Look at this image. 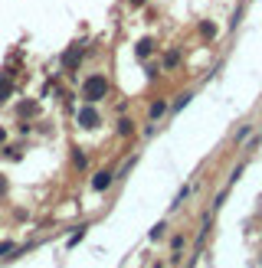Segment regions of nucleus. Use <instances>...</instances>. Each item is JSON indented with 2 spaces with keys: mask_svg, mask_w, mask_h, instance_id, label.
<instances>
[{
  "mask_svg": "<svg viewBox=\"0 0 262 268\" xmlns=\"http://www.w3.org/2000/svg\"><path fill=\"white\" fill-rule=\"evenodd\" d=\"M33 111H36V102H23L20 105V115H33Z\"/></svg>",
  "mask_w": 262,
  "mask_h": 268,
  "instance_id": "nucleus-8",
  "label": "nucleus"
},
{
  "mask_svg": "<svg viewBox=\"0 0 262 268\" xmlns=\"http://www.w3.org/2000/svg\"><path fill=\"white\" fill-rule=\"evenodd\" d=\"M131 3H144V0H131Z\"/></svg>",
  "mask_w": 262,
  "mask_h": 268,
  "instance_id": "nucleus-12",
  "label": "nucleus"
},
{
  "mask_svg": "<svg viewBox=\"0 0 262 268\" xmlns=\"http://www.w3.org/2000/svg\"><path fill=\"white\" fill-rule=\"evenodd\" d=\"M79 125H82V128H95V125H98V111L92 108V105H86V108L79 111Z\"/></svg>",
  "mask_w": 262,
  "mask_h": 268,
  "instance_id": "nucleus-2",
  "label": "nucleus"
},
{
  "mask_svg": "<svg viewBox=\"0 0 262 268\" xmlns=\"http://www.w3.org/2000/svg\"><path fill=\"white\" fill-rule=\"evenodd\" d=\"M148 53H151V43L141 40V43H138V56H148Z\"/></svg>",
  "mask_w": 262,
  "mask_h": 268,
  "instance_id": "nucleus-9",
  "label": "nucleus"
},
{
  "mask_svg": "<svg viewBox=\"0 0 262 268\" xmlns=\"http://www.w3.org/2000/svg\"><path fill=\"white\" fill-rule=\"evenodd\" d=\"M111 180H115V174H111V170H102V174L92 177V190H108Z\"/></svg>",
  "mask_w": 262,
  "mask_h": 268,
  "instance_id": "nucleus-3",
  "label": "nucleus"
},
{
  "mask_svg": "<svg viewBox=\"0 0 262 268\" xmlns=\"http://www.w3.org/2000/svg\"><path fill=\"white\" fill-rule=\"evenodd\" d=\"M79 56H82V49H79V46H72L69 53L63 56V63H66V66H76V63H79Z\"/></svg>",
  "mask_w": 262,
  "mask_h": 268,
  "instance_id": "nucleus-5",
  "label": "nucleus"
},
{
  "mask_svg": "<svg viewBox=\"0 0 262 268\" xmlns=\"http://www.w3.org/2000/svg\"><path fill=\"white\" fill-rule=\"evenodd\" d=\"M10 252H16V242H0V259H10Z\"/></svg>",
  "mask_w": 262,
  "mask_h": 268,
  "instance_id": "nucleus-6",
  "label": "nucleus"
},
{
  "mask_svg": "<svg viewBox=\"0 0 262 268\" xmlns=\"http://www.w3.org/2000/svg\"><path fill=\"white\" fill-rule=\"evenodd\" d=\"M105 95H108V79H105V75H88L86 85H82V98L92 105V102H98V98H105Z\"/></svg>",
  "mask_w": 262,
  "mask_h": 268,
  "instance_id": "nucleus-1",
  "label": "nucleus"
},
{
  "mask_svg": "<svg viewBox=\"0 0 262 268\" xmlns=\"http://www.w3.org/2000/svg\"><path fill=\"white\" fill-rule=\"evenodd\" d=\"M164 108H167L164 102H154V105H151V118H158V115H164Z\"/></svg>",
  "mask_w": 262,
  "mask_h": 268,
  "instance_id": "nucleus-7",
  "label": "nucleus"
},
{
  "mask_svg": "<svg viewBox=\"0 0 262 268\" xmlns=\"http://www.w3.org/2000/svg\"><path fill=\"white\" fill-rule=\"evenodd\" d=\"M118 134H131V121H118Z\"/></svg>",
  "mask_w": 262,
  "mask_h": 268,
  "instance_id": "nucleus-10",
  "label": "nucleus"
},
{
  "mask_svg": "<svg viewBox=\"0 0 262 268\" xmlns=\"http://www.w3.org/2000/svg\"><path fill=\"white\" fill-rule=\"evenodd\" d=\"M0 197H7V177L0 174Z\"/></svg>",
  "mask_w": 262,
  "mask_h": 268,
  "instance_id": "nucleus-11",
  "label": "nucleus"
},
{
  "mask_svg": "<svg viewBox=\"0 0 262 268\" xmlns=\"http://www.w3.org/2000/svg\"><path fill=\"white\" fill-rule=\"evenodd\" d=\"M10 95H13V82H10L7 75H0V102H7Z\"/></svg>",
  "mask_w": 262,
  "mask_h": 268,
  "instance_id": "nucleus-4",
  "label": "nucleus"
}]
</instances>
